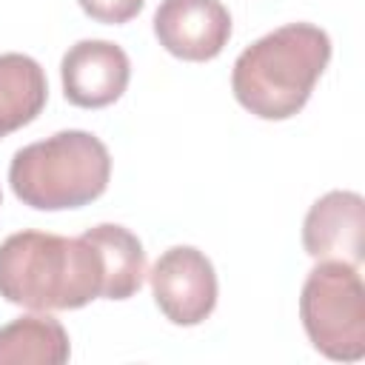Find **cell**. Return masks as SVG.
I'll return each mask as SVG.
<instances>
[{
    "label": "cell",
    "instance_id": "3957f363",
    "mask_svg": "<svg viewBox=\"0 0 365 365\" xmlns=\"http://www.w3.org/2000/svg\"><path fill=\"white\" fill-rule=\"evenodd\" d=\"M111 177V154L91 131H57L14 151L9 182L14 197L37 211H63L94 202Z\"/></svg>",
    "mask_w": 365,
    "mask_h": 365
},
{
    "label": "cell",
    "instance_id": "30bf717a",
    "mask_svg": "<svg viewBox=\"0 0 365 365\" xmlns=\"http://www.w3.org/2000/svg\"><path fill=\"white\" fill-rule=\"evenodd\" d=\"M68 356V334L48 314H26L0 328V365H63Z\"/></svg>",
    "mask_w": 365,
    "mask_h": 365
},
{
    "label": "cell",
    "instance_id": "7a4b0ae2",
    "mask_svg": "<svg viewBox=\"0 0 365 365\" xmlns=\"http://www.w3.org/2000/svg\"><path fill=\"white\" fill-rule=\"evenodd\" d=\"M331 37L314 23H288L254 40L231 71L237 103L259 120H288L328 68Z\"/></svg>",
    "mask_w": 365,
    "mask_h": 365
},
{
    "label": "cell",
    "instance_id": "6da1fadb",
    "mask_svg": "<svg viewBox=\"0 0 365 365\" xmlns=\"http://www.w3.org/2000/svg\"><path fill=\"white\" fill-rule=\"evenodd\" d=\"M103 294V265L80 237L17 231L0 242V297L29 311H71Z\"/></svg>",
    "mask_w": 365,
    "mask_h": 365
},
{
    "label": "cell",
    "instance_id": "8992f818",
    "mask_svg": "<svg viewBox=\"0 0 365 365\" xmlns=\"http://www.w3.org/2000/svg\"><path fill=\"white\" fill-rule=\"evenodd\" d=\"M160 46L188 63L214 60L231 37V14L220 0H163L154 11Z\"/></svg>",
    "mask_w": 365,
    "mask_h": 365
},
{
    "label": "cell",
    "instance_id": "4fadbf2b",
    "mask_svg": "<svg viewBox=\"0 0 365 365\" xmlns=\"http://www.w3.org/2000/svg\"><path fill=\"white\" fill-rule=\"evenodd\" d=\"M0 202H3V194H0Z\"/></svg>",
    "mask_w": 365,
    "mask_h": 365
},
{
    "label": "cell",
    "instance_id": "277c9868",
    "mask_svg": "<svg viewBox=\"0 0 365 365\" xmlns=\"http://www.w3.org/2000/svg\"><path fill=\"white\" fill-rule=\"evenodd\" d=\"M299 317L311 345L336 362L365 356V285L359 265L319 259L305 277Z\"/></svg>",
    "mask_w": 365,
    "mask_h": 365
},
{
    "label": "cell",
    "instance_id": "5b68a950",
    "mask_svg": "<svg viewBox=\"0 0 365 365\" xmlns=\"http://www.w3.org/2000/svg\"><path fill=\"white\" fill-rule=\"evenodd\" d=\"M157 308L174 325H200L217 305V274L211 259L194 245H174L148 271Z\"/></svg>",
    "mask_w": 365,
    "mask_h": 365
},
{
    "label": "cell",
    "instance_id": "9c48e42d",
    "mask_svg": "<svg viewBox=\"0 0 365 365\" xmlns=\"http://www.w3.org/2000/svg\"><path fill=\"white\" fill-rule=\"evenodd\" d=\"M103 265V294L106 299H128L140 291L145 277V251L137 234L123 225L103 222L83 234Z\"/></svg>",
    "mask_w": 365,
    "mask_h": 365
},
{
    "label": "cell",
    "instance_id": "52a82bcc",
    "mask_svg": "<svg viewBox=\"0 0 365 365\" xmlns=\"http://www.w3.org/2000/svg\"><path fill=\"white\" fill-rule=\"evenodd\" d=\"M63 94L71 106L103 108L123 97L131 80L128 54L111 40H80L60 63Z\"/></svg>",
    "mask_w": 365,
    "mask_h": 365
},
{
    "label": "cell",
    "instance_id": "ba28073f",
    "mask_svg": "<svg viewBox=\"0 0 365 365\" xmlns=\"http://www.w3.org/2000/svg\"><path fill=\"white\" fill-rule=\"evenodd\" d=\"M365 200L356 191H328L319 197L302 222V245L314 259L362 262Z\"/></svg>",
    "mask_w": 365,
    "mask_h": 365
},
{
    "label": "cell",
    "instance_id": "8fae6325",
    "mask_svg": "<svg viewBox=\"0 0 365 365\" xmlns=\"http://www.w3.org/2000/svg\"><path fill=\"white\" fill-rule=\"evenodd\" d=\"M48 100L40 63L29 54H0V137L29 125Z\"/></svg>",
    "mask_w": 365,
    "mask_h": 365
},
{
    "label": "cell",
    "instance_id": "7c38bea8",
    "mask_svg": "<svg viewBox=\"0 0 365 365\" xmlns=\"http://www.w3.org/2000/svg\"><path fill=\"white\" fill-rule=\"evenodd\" d=\"M80 9L97 20V23H108V26H120L128 23L131 17H137L145 6V0H77Z\"/></svg>",
    "mask_w": 365,
    "mask_h": 365
}]
</instances>
